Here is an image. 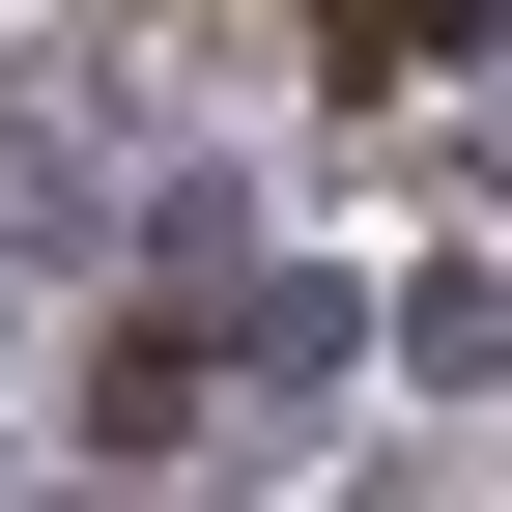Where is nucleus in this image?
I'll return each mask as SVG.
<instances>
[{"mask_svg": "<svg viewBox=\"0 0 512 512\" xmlns=\"http://www.w3.org/2000/svg\"><path fill=\"white\" fill-rule=\"evenodd\" d=\"M342 57H370V86H399V57H456V0H342Z\"/></svg>", "mask_w": 512, "mask_h": 512, "instance_id": "obj_1", "label": "nucleus"}]
</instances>
